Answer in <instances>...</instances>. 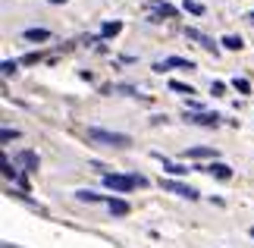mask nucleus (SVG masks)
<instances>
[{
	"mask_svg": "<svg viewBox=\"0 0 254 248\" xmlns=\"http://www.w3.org/2000/svg\"><path fill=\"white\" fill-rule=\"evenodd\" d=\"M0 138H3V142H13V138H19V132H16V129H3Z\"/></svg>",
	"mask_w": 254,
	"mask_h": 248,
	"instance_id": "21",
	"label": "nucleus"
},
{
	"mask_svg": "<svg viewBox=\"0 0 254 248\" xmlns=\"http://www.w3.org/2000/svg\"><path fill=\"white\" fill-rule=\"evenodd\" d=\"M104 185L113 192H132V188L144 185V176H116V173H104Z\"/></svg>",
	"mask_w": 254,
	"mask_h": 248,
	"instance_id": "2",
	"label": "nucleus"
},
{
	"mask_svg": "<svg viewBox=\"0 0 254 248\" xmlns=\"http://www.w3.org/2000/svg\"><path fill=\"white\" fill-rule=\"evenodd\" d=\"M248 22H251V25H254V13H248Z\"/></svg>",
	"mask_w": 254,
	"mask_h": 248,
	"instance_id": "23",
	"label": "nucleus"
},
{
	"mask_svg": "<svg viewBox=\"0 0 254 248\" xmlns=\"http://www.w3.org/2000/svg\"><path fill=\"white\" fill-rule=\"evenodd\" d=\"M88 142L110 145V148H126V145H132V138L123 135V132H107V129H88Z\"/></svg>",
	"mask_w": 254,
	"mask_h": 248,
	"instance_id": "1",
	"label": "nucleus"
},
{
	"mask_svg": "<svg viewBox=\"0 0 254 248\" xmlns=\"http://www.w3.org/2000/svg\"><path fill=\"white\" fill-rule=\"evenodd\" d=\"M170 66H176V69H194V63L185 60V57H167V60L154 63V69H157V73H163V69H170Z\"/></svg>",
	"mask_w": 254,
	"mask_h": 248,
	"instance_id": "4",
	"label": "nucleus"
},
{
	"mask_svg": "<svg viewBox=\"0 0 254 248\" xmlns=\"http://www.w3.org/2000/svg\"><path fill=\"white\" fill-rule=\"evenodd\" d=\"M51 3H63V0H51Z\"/></svg>",
	"mask_w": 254,
	"mask_h": 248,
	"instance_id": "24",
	"label": "nucleus"
},
{
	"mask_svg": "<svg viewBox=\"0 0 254 248\" xmlns=\"http://www.w3.org/2000/svg\"><path fill=\"white\" fill-rule=\"evenodd\" d=\"M204 170H207L210 176H217V179H229V176H232V170L226 164H210V166H204Z\"/></svg>",
	"mask_w": 254,
	"mask_h": 248,
	"instance_id": "10",
	"label": "nucleus"
},
{
	"mask_svg": "<svg viewBox=\"0 0 254 248\" xmlns=\"http://www.w3.org/2000/svg\"><path fill=\"white\" fill-rule=\"evenodd\" d=\"M75 198H79V201H101V195L88 192V188H82V192H75Z\"/></svg>",
	"mask_w": 254,
	"mask_h": 248,
	"instance_id": "16",
	"label": "nucleus"
},
{
	"mask_svg": "<svg viewBox=\"0 0 254 248\" xmlns=\"http://www.w3.org/2000/svg\"><path fill=\"white\" fill-rule=\"evenodd\" d=\"M163 166H167V170H170L173 176H182V173H189L185 166H179V164H170V161H163Z\"/></svg>",
	"mask_w": 254,
	"mask_h": 248,
	"instance_id": "17",
	"label": "nucleus"
},
{
	"mask_svg": "<svg viewBox=\"0 0 254 248\" xmlns=\"http://www.w3.org/2000/svg\"><path fill=\"white\" fill-rule=\"evenodd\" d=\"M16 66H19V63H13V60H3V76H9V73H16Z\"/></svg>",
	"mask_w": 254,
	"mask_h": 248,
	"instance_id": "22",
	"label": "nucleus"
},
{
	"mask_svg": "<svg viewBox=\"0 0 254 248\" xmlns=\"http://www.w3.org/2000/svg\"><path fill=\"white\" fill-rule=\"evenodd\" d=\"M170 88H173V91H179V94H194L191 85H182V82H170Z\"/></svg>",
	"mask_w": 254,
	"mask_h": 248,
	"instance_id": "18",
	"label": "nucleus"
},
{
	"mask_svg": "<svg viewBox=\"0 0 254 248\" xmlns=\"http://www.w3.org/2000/svg\"><path fill=\"white\" fill-rule=\"evenodd\" d=\"M151 16H176V9L170 3H160L157 0V3H151Z\"/></svg>",
	"mask_w": 254,
	"mask_h": 248,
	"instance_id": "12",
	"label": "nucleus"
},
{
	"mask_svg": "<svg viewBox=\"0 0 254 248\" xmlns=\"http://www.w3.org/2000/svg\"><path fill=\"white\" fill-rule=\"evenodd\" d=\"M223 47H229V51H242L245 41H242L239 35H226V38H223Z\"/></svg>",
	"mask_w": 254,
	"mask_h": 248,
	"instance_id": "13",
	"label": "nucleus"
},
{
	"mask_svg": "<svg viewBox=\"0 0 254 248\" xmlns=\"http://www.w3.org/2000/svg\"><path fill=\"white\" fill-rule=\"evenodd\" d=\"M251 236H254V226H251Z\"/></svg>",
	"mask_w": 254,
	"mask_h": 248,
	"instance_id": "25",
	"label": "nucleus"
},
{
	"mask_svg": "<svg viewBox=\"0 0 254 248\" xmlns=\"http://www.w3.org/2000/svg\"><path fill=\"white\" fill-rule=\"evenodd\" d=\"M3 176L6 179H13V182H19V185H25V179L19 176V170H16V164H9L6 157H3Z\"/></svg>",
	"mask_w": 254,
	"mask_h": 248,
	"instance_id": "11",
	"label": "nucleus"
},
{
	"mask_svg": "<svg viewBox=\"0 0 254 248\" xmlns=\"http://www.w3.org/2000/svg\"><path fill=\"white\" fill-rule=\"evenodd\" d=\"M185 120H189V123H198V126H217L220 123V116L217 113H185Z\"/></svg>",
	"mask_w": 254,
	"mask_h": 248,
	"instance_id": "6",
	"label": "nucleus"
},
{
	"mask_svg": "<svg viewBox=\"0 0 254 248\" xmlns=\"http://www.w3.org/2000/svg\"><path fill=\"white\" fill-rule=\"evenodd\" d=\"M232 85H236V91H242V94H248V91H251V85L245 82V79H236Z\"/></svg>",
	"mask_w": 254,
	"mask_h": 248,
	"instance_id": "19",
	"label": "nucleus"
},
{
	"mask_svg": "<svg viewBox=\"0 0 254 248\" xmlns=\"http://www.w3.org/2000/svg\"><path fill=\"white\" fill-rule=\"evenodd\" d=\"M22 38H25V41H47L51 32H47V28H25Z\"/></svg>",
	"mask_w": 254,
	"mask_h": 248,
	"instance_id": "9",
	"label": "nucleus"
},
{
	"mask_svg": "<svg viewBox=\"0 0 254 248\" xmlns=\"http://www.w3.org/2000/svg\"><path fill=\"white\" fill-rule=\"evenodd\" d=\"M185 154H189V157H210V154H213V148H189Z\"/></svg>",
	"mask_w": 254,
	"mask_h": 248,
	"instance_id": "15",
	"label": "nucleus"
},
{
	"mask_svg": "<svg viewBox=\"0 0 254 248\" xmlns=\"http://www.w3.org/2000/svg\"><path fill=\"white\" fill-rule=\"evenodd\" d=\"M185 38H191V41H198L201 47H207V51H213V41L204 32H198V28H185Z\"/></svg>",
	"mask_w": 254,
	"mask_h": 248,
	"instance_id": "7",
	"label": "nucleus"
},
{
	"mask_svg": "<svg viewBox=\"0 0 254 248\" xmlns=\"http://www.w3.org/2000/svg\"><path fill=\"white\" fill-rule=\"evenodd\" d=\"M107 207H110V214H116V217H126V214H129V201H123V198H110Z\"/></svg>",
	"mask_w": 254,
	"mask_h": 248,
	"instance_id": "8",
	"label": "nucleus"
},
{
	"mask_svg": "<svg viewBox=\"0 0 254 248\" xmlns=\"http://www.w3.org/2000/svg\"><path fill=\"white\" fill-rule=\"evenodd\" d=\"M120 28H123L120 22H107V25L101 28V35H104V38H113V35H120Z\"/></svg>",
	"mask_w": 254,
	"mask_h": 248,
	"instance_id": "14",
	"label": "nucleus"
},
{
	"mask_svg": "<svg viewBox=\"0 0 254 248\" xmlns=\"http://www.w3.org/2000/svg\"><path fill=\"white\" fill-rule=\"evenodd\" d=\"M160 185L167 188V192H173V195H182V198H189V201H194V198H198V192H194L191 185H182V182H176V179H163Z\"/></svg>",
	"mask_w": 254,
	"mask_h": 248,
	"instance_id": "3",
	"label": "nucleus"
},
{
	"mask_svg": "<svg viewBox=\"0 0 254 248\" xmlns=\"http://www.w3.org/2000/svg\"><path fill=\"white\" fill-rule=\"evenodd\" d=\"M185 9H191V13H204V6L198 3V0H185Z\"/></svg>",
	"mask_w": 254,
	"mask_h": 248,
	"instance_id": "20",
	"label": "nucleus"
},
{
	"mask_svg": "<svg viewBox=\"0 0 254 248\" xmlns=\"http://www.w3.org/2000/svg\"><path fill=\"white\" fill-rule=\"evenodd\" d=\"M13 164H16V166H25V170L32 173V170H38V154H35V151H19Z\"/></svg>",
	"mask_w": 254,
	"mask_h": 248,
	"instance_id": "5",
	"label": "nucleus"
}]
</instances>
